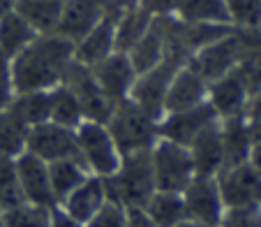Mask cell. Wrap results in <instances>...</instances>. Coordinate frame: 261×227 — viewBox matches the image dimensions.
Returning a JSON list of instances; mask_svg holds the SVG:
<instances>
[{
  "label": "cell",
  "mask_w": 261,
  "mask_h": 227,
  "mask_svg": "<svg viewBox=\"0 0 261 227\" xmlns=\"http://www.w3.org/2000/svg\"><path fill=\"white\" fill-rule=\"evenodd\" d=\"M167 56V37H164V26L162 19L155 16L150 28L143 33V37L127 51V58L132 63V67L137 70V74L153 70L160 60Z\"/></svg>",
  "instance_id": "7402d4cb"
},
{
  "label": "cell",
  "mask_w": 261,
  "mask_h": 227,
  "mask_svg": "<svg viewBox=\"0 0 261 227\" xmlns=\"http://www.w3.org/2000/svg\"><path fill=\"white\" fill-rule=\"evenodd\" d=\"M0 227H5L3 225V209H0Z\"/></svg>",
  "instance_id": "7dc6e473"
},
{
  "label": "cell",
  "mask_w": 261,
  "mask_h": 227,
  "mask_svg": "<svg viewBox=\"0 0 261 227\" xmlns=\"http://www.w3.org/2000/svg\"><path fill=\"white\" fill-rule=\"evenodd\" d=\"M247 100H250V90L238 67L208 84V104L215 109L217 119H231V116L245 114Z\"/></svg>",
  "instance_id": "2e32d148"
},
{
  "label": "cell",
  "mask_w": 261,
  "mask_h": 227,
  "mask_svg": "<svg viewBox=\"0 0 261 227\" xmlns=\"http://www.w3.org/2000/svg\"><path fill=\"white\" fill-rule=\"evenodd\" d=\"M120 14V12H118ZM116 12H109L86 37H81L74 44V60L86 67H93L99 60H104L107 56H111L116 51Z\"/></svg>",
  "instance_id": "ac0fdd59"
},
{
  "label": "cell",
  "mask_w": 261,
  "mask_h": 227,
  "mask_svg": "<svg viewBox=\"0 0 261 227\" xmlns=\"http://www.w3.org/2000/svg\"><path fill=\"white\" fill-rule=\"evenodd\" d=\"M206 100H208V84L185 63L173 74L171 84H169L167 98H164V116L192 109L197 104L206 102Z\"/></svg>",
  "instance_id": "e0dca14e"
},
{
  "label": "cell",
  "mask_w": 261,
  "mask_h": 227,
  "mask_svg": "<svg viewBox=\"0 0 261 227\" xmlns=\"http://www.w3.org/2000/svg\"><path fill=\"white\" fill-rule=\"evenodd\" d=\"M49 227H84V222H79L76 218H72L63 207H58V204H56V207L51 209Z\"/></svg>",
  "instance_id": "f35d334b"
},
{
  "label": "cell",
  "mask_w": 261,
  "mask_h": 227,
  "mask_svg": "<svg viewBox=\"0 0 261 227\" xmlns=\"http://www.w3.org/2000/svg\"><path fill=\"white\" fill-rule=\"evenodd\" d=\"M104 190H107V202L120 204V207H143L148 197L158 190L155 188L153 163H150V151L123 155L120 167L116 174L104 178Z\"/></svg>",
  "instance_id": "7a4b0ae2"
},
{
  "label": "cell",
  "mask_w": 261,
  "mask_h": 227,
  "mask_svg": "<svg viewBox=\"0 0 261 227\" xmlns=\"http://www.w3.org/2000/svg\"><path fill=\"white\" fill-rule=\"evenodd\" d=\"M220 197L224 209L247 207V204H261V176L252 172L250 165L238 167H224L215 176Z\"/></svg>",
  "instance_id": "4fadbf2b"
},
{
  "label": "cell",
  "mask_w": 261,
  "mask_h": 227,
  "mask_svg": "<svg viewBox=\"0 0 261 227\" xmlns=\"http://www.w3.org/2000/svg\"><path fill=\"white\" fill-rule=\"evenodd\" d=\"M171 16H176L182 24L231 26L227 0H180Z\"/></svg>",
  "instance_id": "603a6c76"
},
{
  "label": "cell",
  "mask_w": 261,
  "mask_h": 227,
  "mask_svg": "<svg viewBox=\"0 0 261 227\" xmlns=\"http://www.w3.org/2000/svg\"><path fill=\"white\" fill-rule=\"evenodd\" d=\"M60 10H63V0H16L14 3V12L37 35L56 33Z\"/></svg>",
  "instance_id": "cb8c5ba5"
},
{
  "label": "cell",
  "mask_w": 261,
  "mask_h": 227,
  "mask_svg": "<svg viewBox=\"0 0 261 227\" xmlns=\"http://www.w3.org/2000/svg\"><path fill=\"white\" fill-rule=\"evenodd\" d=\"M220 134H222L224 167L245 165L247 155H250V148H252V137H250V128H247L245 114L231 116V119H220Z\"/></svg>",
  "instance_id": "44dd1931"
},
{
  "label": "cell",
  "mask_w": 261,
  "mask_h": 227,
  "mask_svg": "<svg viewBox=\"0 0 261 227\" xmlns=\"http://www.w3.org/2000/svg\"><path fill=\"white\" fill-rule=\"evenodd\" d=\"M90 172L81 160H58V163H49V181H51V193H54L56 204H60L74 188L79 186Z\"/></svg>",
  "instance_id": "f1b7e54d"
},
{
  "label": "cell",
  "mask_w": 261,
  "mask_h": 227,
  "mask_svg": "<svg viewBox=\"0 0 261 227\" xmlns=\"http://www.w3.org/2000/svg\"><path fill=\"white\" fill-rule=\"evenodd\" d=\"M14 3L16 0H0V16H5L7 12L14 10Z\"/></svg>",
  "instance_id": "ee69618b"
},
{
  "label": "cell",
  "mask_w": 261,
  "mask_h": 227,
  "mask_svg": "<svg viewBox=\"0 0 261 227\" xmlns=\"http://www.w3.org/2000/svg\"><path fill=\"white\" fill-rule=\"evenodd\" d=\"M10 109L21 123L35 128L51 121V90H30V93H14Z\"/></svg>",
  "instance_id": "484cf974"
},
{
  "label": "cell",
  "mask_w": 261,
  "mask_h": 227,
  "mask_svg": "<svg viewBox=\"0 0 261 227\" xmlns=\"http://www.w3.org/2000/svg\"><path fill=\"white\" fill-rule=\"evenodd\" d=\"M180 195H182V202H185V216L190 220L220 227L224 204H222L215 176H194Z\"/></svg>",
  "instance_id": "7c38bea8"
},
{
  "label": "cell",
  "mask_w": 261,
  "mask_h": 227,
  "mask_svg": "<svg viewBox=\"0 0 261 227\" xmlns=\"http://www.w3.org/2000/svg\"><path fill=\"white\" fill-rule=\"evenodd\" d=\"M63 86H67L74 93V98L79 100L81 111H84V121H93V123H107L111 111H114V102L102 93L97 86L90 67L72 60L63 77Z\"/></svg>",
  "instance_id": "ba28073f"
},
{
  "label": "cell",
  "mask_w": 261,
  "mask_h": 227,
  "mask_svg": "<svg viewBox=\"0 0 261 227\" xmlns=\"http://www.w3.org/2000/svg\"><path fill=\"white\" fill-rule=\"evenodd\" d=\"M107 0H63L60 19L56 26V35L69 40L72 44L86 37L104 16L109 14Z\"/></svg>",
  "instance_id": "8fae6325"
},
{
  "label": "cell",
  "mask_w": 261,
  "mask_h": 227,
  "mask_svg": "<svg viewBox=\"0 0 261 227\" xmlns=\"http://www.w3.org/2000/svg\"><path fill=\"white\" fill-rule=\"evenodd\" d=\"M153 19H155V16L150 14V12L143 10L141 5L129 7V10L120 12V14L116 16V30H114V35H116V51L127 54V51L143 37V33L150 28Z\"/></svg>",
  "instance_id": "d4e9b609"
},
{
  "label": "cell",
  "mask_w": 261,
  "mask_h": 227,
  "mask_svg": "<svg viewBox=\"0 0 261 227\" xmlns=\"http://www.w3.org/2000/svg\"><path fill=\"white\" fill-rule=\"evenodd\" d=\"M107 204V190H104V178L102 176H86L79 186L74 188L72 193L58 204L72 218H76L79 222H88L99 209Z\"/></svg>",
  "instance_id": "d6986e66"
},
{
  "label": "cell",
  "mask_w": 261,
  "mask_h": 227,
  "mask_svg": "<svg viewBox=\"0 0 261 227\" xmlns=\"http://www.w3.org/2000/svg\"><path fill=\"white\" fill-rule=\"evenodd\" d=\"M35 37H37V33L14 10L7 12L5 16H0V51H3V56L7 60L14 58Z\"/></svg>",
  "instance_id": "83f0119b"
},
{
  "label": "cell",
  "mask_w": 261,
  "mask_h": 227,
  "mask_svg": "<svg viewBox=\"0 0 261 227\" xmlns=\"http://www.w3.org/2000/svg\"><path fill=\"white\" fill-rule=\"evenodd\" d=\"M143 211L158 227H178L185 220V202H182L180 193H164V190H155L148 202L143 204Z\"/></svg>",
  "instance_id": "4316f807"
},
{
  "label": "cell",
  "mask_w": 261,
  "mask_h": 227,
  "mask_svg": "<svg viewBox=\"0 0 261 227\" xmlns=\"http://www.w3.org/2000/svg\"><path fill=\"white\" fill-rule=\"evenodd\" d=\"M23 193L16 176V160L10 155H0V209H14L23 204Z\"/></svg>",
  "instance_id": "1f68e13d"
},
{
  "label": "cell",
  "mask_w": 261,
  "mask_h": 227,
  "mask_svg": "<svg viewBox=\"0 0 261 227\" xmlns=\"http://www.w3.org/2000/svg\"><path fill=\"white\" fill-rule=\"evenodd\" d=\"M185 63H188V56H182L180 51L169 49L167 56L153 70L137 74L127 100H132L141 111H146L150 119H155L160 123V119L164 116V98H167L169 84H171L173 74Z\"/></svg>",
  "instance_id": "277c9868"
},
{
  "label": "cell",
  "mask_w": 261,
  "mask_h": 227,
  "mask_svg": "<svg viewBox=\"0 0 261 227\" xmlns=\"http://www.w3.org/2000/svg\"><path fill=\"white\" fill-rule=\"evenodd\" d=\"M74 60V44L56 33L37 35L10 60V81L14 93L51 90L63 84Z\"/></svg>",
  "instance_id": "6da1fadb"
},
{
  "label": "cell",
  "mask_w": 261,
  "mask_h": 227,
  "mask_svg": "<svg viewBox=\"0 0 261 227\" xmlns=\"http://www.w3.org/2000/svg\"><path fill=\"white\" fill-rule=\"evenodd\" d=\"M90 72H93L97 86L102 88V93L114 104L129 98L132 84L137 79V70L132 67L127 54H120V51H114L111 56L99 60L97 65H93Z\"/></svg>",
  "instance_id": "5bb4252c"
},
{
  "label": "cell",
  "mask_w": 261,
  "mask_h": 227,
  "mask_svg": "<svg viewBox=\"0 0 261 227\" xmlns=\"http://www.w3.org/2000/svg\"><path fill=\"white\" fill-rule=\"evenodd\" d=\"M84 227H125V207L107 202Z\"/></svg>",
  "instance_id": "d590c367"
},
{
  "label": "cell",
  "mask_w": 261,
  "mask_h": 227,
  "mask_svg": "<svg viewBox=\"0 0 261 227\" xmlns=\"http://www.w3.org/2000/svg\"><path fill=\"white\" fill-rule=\"evenodd\" d=\"M28 130V125L21 123L10 109L0 111V155L19 158L21 153H25Z\"/></svg>",
  "instance_id": "4dcf8cb0"
},
{
  "label": "cell",
  "mask_w": 261,
  "mask_h": 227,
  "mask_svg": "<svg viewBox=\"0 0 261 227\" xmlns=\"http://www.w3.org/2000/svg\"><path fill=\"white\" fill-rule=\"evenodd\" d=\"M247 165L252 167V172L256 176H261V144H252L250 155H247Z\"/></svg>",
  "instance_id": "b9f144b4"
},
{
  "label": "cell",
  "mask_w": 261,
  "mask_h": 227,
  "mask_svg": "<svg viewBox=\"0 0 261 227\" xmlns=\"http://www.w3.org/2000/svg\"><path fill=\"white\" fill-rule=\"evenodd\" d=\"M104 125H107L109 134L114 137L120 155L150 151L160 139L158 121L150 119L146 111H141L132 100H123V102L114 104V111Z\"/></svg>",
  "instance_id": "3957f363"
},
{
  "label": "cell",
  "mask_w": 261,
  "mask_h": 227,
  "mask_svg": "<svg viewBox=\"0 0 261 227\" xmlns=\"http://www.w3.org/2000/svg\"><path fill=\"white\" fill-rule=\"evenodd\" d=\"M25 151L44 160L46 165L58 163V160H81L79 148H76V132L54 121H46L28 130Z\"/></svg>",
  "instance_id": "9c48e42d"
},
{
  "label": "cell",
  "mask_w": 261,
  "mask_h": 227,
  "mask_svg": "<svg viewBox=\"0 0 261 227\" xmlns=\"http://www.w3.org/2000/svg\"><path fill=\"white\" fill-rule=\"evenodd\" d=\"M231 26L236 30H254L261 26V3L259 0H227Z\"/></svg>",
  "instance_id": "836d02e7"
},
{
  "label": "cell",
  "mask_w": 261,
  "mask_h": 227,
  "mask_svg": "<svg viewBox=\"0 0 261 227\" xmlns=\"http://www.w3.org/2000/svg\"><path fill=\"white\" fill-rule=\"evenodd\" d=\"M259 3H261V0H259Z\"/></svg>",
  "instance_id": "c3c4849f"
},
{
  "label": "cell",
  "mask_w": 261,
  "mask_h": 227,
  "mask_svg": "<svg viewBox=\"0 0 261 227\" xmlns=\"http://www.w3.org/2000/svg\"><path fill=\"white\" fill-rule=\"evenodd\" d=\"M150 163H153L155 188L164 193H182L197 176L190 148L169 139L155 142V146L150 148Z\"/></svg>",
  "instance_id": "5b68a950"
},
{
  "label": "cell",
  "mask_w": 261,
  "mask_h": 227,
  "mask_svg": "<svg viewBox=\"0 0 261 227\" xmlns=\"http://www.w3.org/2000/svg\"><path fill=\"white\" fill-rule=\"evenodd\" d=\"M217 121L220 119H217L215 109H213L206 100V102L197 104V107H192V109L162 116L158 123V134H160V139H169V142L190 146L203 130L211 128Z\"/></svg>",
  "instance_id": "30bf717a"
},
{
  "label": "cell",
  "mask_w": 261,
  "mask_h": 227,
  "mask_svg": "<svg viewBox=\"0 0 261 227\" xmlns=\"http://www.w3.org/2000/svg\"><path fill=\"white\" fill-rule=\"evenodd\" d=\"M5 72H10V60L3 56V51H0V74H5Z\"/></svg>",
  "instance_id": "bcb514c9"
},
{
  "label": "cell",
  "mask_w": 261,
  "mask_h": 227,
  "mask_svg": "<svg viewBox=\"0 0 261 227\" xmlns=\"http://www.w3.org/2000/svg\"><path fill=\"white\" fill-rule=\"evenodd\" d=\"M178 227H213V225H206V222H197V220H190V218H185V220H182Z\"/></svg>",
  "instance_id": "f6af8a7d"
},
{
  "label": "cell",
  "mask_w": 261,
  "mask_h": 227,
  "mask_svg": "<svg viewBox=\"0 0 261 227\" xmlns=\"http://www.w3.org/2000/svg\"><path fill=\"white\" fill-rule=\"evenodd\" d=\"M245 119L247 121H254V119H261V88L254 90L247 100V107H245Z\"/></svg>",
  "instance_id": "60d3db41"
},
{
  "label": "cell",
  "mask_w": 261,
  "mask_h": 227,
  "mask_svg": "<svg viewBox=\"0 0 261 227\" xmlns=\"http://www.w3.org/2000/svg\"><path fill=\"white\" fill-rule=\"evenodd\" d=\"M220 227H261V204L224 209Z\"/></svg>",
  "instance_id": "e575fe53"
},
{
  "label": "cell",
  "mask_w": 261,
  "mask_h": 227,
  "mask_svg": "<svg viewBox=\"0 0 261 227\" xmlns=\"http://www.w3.org/2000/svg\"><path fill=\"white\" fill-rule=\"evenodd\" d=\"M243 56H245V49H243L241 33L233 28L229 35H224L220 40L206 44L203 49L194 51V54L190 56L188 65L206 84H213V81H217L220 77L233 72V70L241 65Z\"/></svg>",
  "instance_id": "52a82bcc"
},
{
  "label": "cell",
  "mask_w": 261,
  "mask_h": 227,
  "mask_svg": "<svg viewBox=\"0 0 261 227\" xmlns=\"http://www.w3.org/2000/svg\"><path fill=\"white\" fill-rule=\"evenodd\" d=\"M14 160H16V176H19V186L25 202L49 209L56 207L49 181V165L44 160H40L37 155L28 153V151Z\"/></svg>",
  "instance_id": "9a60e30c"
},
{
  "label": "cell",
  "mask_w": 261,
  "mask_h": 227,
  "mask_svg": "<svg viewBox=\"0 0 261 227\" xmlns=\"http://www.w3.org/2000/svg\"><path fill=\"white\" fill-rule=\"evenodd\" d=\"M188 148H190V155H192L194 174L197 176H217V172L224 167L220 121L203 130Z\"/></svg>",
  "instance_id": "ffe728a7"
},
{
  "label": "cell",
  "mask_w": 261,
  "mask_h": 227,
  "mask_svg": "<svg viewBox=\"0 0 261 227\" xmlns=\"http://www.w3.org/2000/svg\"><path fill=\"white\" fill-rule=\"evenodd\" d=\"M180 0H139V5L153 16H171Z\"/></svg>",
  "instance_id": "8d00e7d4"
},
{
  "label": "cell",
  "mask_w": 261,
  "mask_h": 227,
  "mask_svg": "<svg viewBox=\"0 0 261 227\" xmlns=\"http://www.w3.org/2000/svg\"><path fill=\"white\" fill-rule=\"evenodd\" d=\"M247 128H250V137H252V144H261V119L247 121Z\"/></svg>",
  "instance_id": "7bdbcfd3"
},
{
  "label": "cell",
  "mask_w": 261,
  "mask_h": 227,
  "mask_svg": "<svg viewBox=\"0 0 261 227\" xmlns=\"http://www.w3.org/2000/svg\"><path fill=\"white\" fill-rule=\"evenodd\" d=\"M125 227H158L141 207H127L125 209Z\"/></svg>",
  "instance_id": "74e56055"
},
{
  "label": "cell",
  "mask_w": 261,
  "mask_h": 227,
  "mask_svg": "<svg viewBox=\"0 0 261 227\" xmlns=\"http://www.w3.org/2000/svg\"><path fill=\"white\" fill-rule=\"evenodd\" d=\"M12 98H14V88H12V81H10V72L0 74V111H5L10 107Z\"/></svg>",
  "instance_id": "ab89813d"
},
{
  "label": "cell",
  "mask_w": 261,
  "mask_h": 227,
  "mask_svg": "<svg viewBox=\"0 0 261 227\" xmlns=\"http://www.w3.org/2000/svg\"><path fill=\"white\" fill-rule=\"evenodd\" d=\"M51 121L69 130H76L84 123V111H81L79 100L63 84L51 88Z\"/></svg>",
  "instance_id": "f546056e"
},
{
  "label": "cell",
  "mask_w": 261,
  "mask_h": 227,
  "mask_svg": "<svg viewBox=\"0 0 261 227\" xmlns=\"http://www.w3.org/2000/svg\"><path fill=\"white\" fill-rule=\"evenodd\" d=\"M51 209L23 202L14 209L3 211V225L5 227H49Z\"/></svg>",
  "instance_id": "d6a6232c"
},
{
  "label": "cell",
  "mask_w": 261,
  "mask_h": 227,
  "mask_svg": "<svg viewBox=\"0 0 261 227\" xmlns=\"http://www.w3.org/2000/svg\"><path fill=\"white\" fill-rule=\"evenodd\" d=\"M74 132H76L79 158L90 174L102 176V178L116 174V169L120 167L123 155H120L114 137L109 134L107 125L93 123V121H84Z\"/></svg>",
  "instance_id": "8992f818"
}]
</instances>
